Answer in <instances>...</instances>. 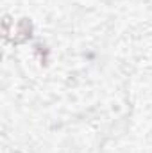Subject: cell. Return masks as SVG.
<instances>
[{
    "label": "cell",
    "instance_id": "cell-1",
    "mask_svg": "<svg viewBox=\"0 0 152 153\" xmlns=\"http://www.w3.org/2000/svg\"><path fill=\"white\" fill-rule=\"evenodd\" d=\"M32 22L31 18H22L18 23H16V34L13 38V45H22V43H27L29 39L32 38Z\"/></svg>",
    "mask_w": 152,
    "mask_h": 153
},
{
    "label": "cell",
    "instance_id": "cell-2",
    "mask_svg": "<svg viewBox=\"0 0 152 153\" xmlns=\"http://www.w3.org/2000/svg\"><path fill=\"white\" fill-rule=\"evenodd\" d=\"M9 27H11V16H4V20H2V30H4V38L7 39L9 38Z\"/></svg>",
    "mask_w": 152,
    "mask_h": 153
},
{
    "label": "cell",
    "instance_id": "cell-3",
    "mask_svg": "<svg viewBox=\"0 0 152 153\" xmlns=\"http://www.w3.org/2000/svg\"><path fill=\"white\" fill-rule=\"evenodd\" d=\"M36 48H38V52H39V57H41V64H45V66H47V64H48V50H47V48H45V50H41V48H43L41 45H38Z\"/></svg>",
    "mask_w": 152,
    "mask_h": 153
}]
</instances>
